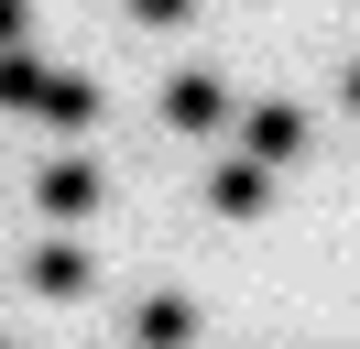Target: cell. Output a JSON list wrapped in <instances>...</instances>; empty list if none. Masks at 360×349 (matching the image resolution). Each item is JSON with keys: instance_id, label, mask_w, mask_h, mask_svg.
I'll use <instances>...</instances> for the list:
<instances>
[{"instance_id": "obj_1", "label": "cell", "mask_w": 360, "mask_h": 349, "mask_svg": "<svg viewBox=\"0 0 360 349\" xmlns=\"http://www.w3.org/2000/svg\"><path fill=\"white\" fill-rule=\"evenodd\" d=\"M207 208H219V218H262L273 208V164H262V153L219 164V174H207Z\"/></svg>"}, {"instance_id": "obj_2", "label": "cell", "mask_w": 360, "mask_h": 349, "mask_svg": "<svg viewBox=\"0 0 360 349\" xmlns=\"http://www.w3.org/2000/svg\"><path fill=\"white\" fill-rule=\"evenodd\" d=\"M164 120H175V131H219L229 120V87L207 77V65H186V77L164 87Z\"/></svg>"}, {"instance_id": "obj_3", "label": "cell", "mask_w": 360, "mask_h": 349, "mask_svg": "<svg viewBox=\"0 0 360 349\" xmlns=\"http://www.w3.org/2000/svg\"><path fill=\"white\" fill-rule=\"evenodd\" d=\"M33 196H44L55 218H88V208H98V164H88V153H66V164L33 174Z\"/></svg>"}, {"instance_id": "obj_4", "label": "cell", "mask_w": 360, "mask_h": 349, "mask_svg": "<svg viewBox=\"0 0 360 349\" xmlns=\"http://www.w3.org/2000/svg\"><path fill=\"white\" fill-rule=\"evenodd\" d=\"M131 338H142V349H186V338H197V305H186V295L131 305Z\"/></svg>"}, {"instance_id": "obj_5", "label": "cell", "mask_w": 360, "mask_h": 349, "mask_svg": "<svg viewBox=\"0 0 360 349\" xmlns=\"http://www.w3.org/2000/svg\"><path fill=\"white\" fill-rule=\"evenodd\" d=\"M251 153L262 164H295L306 153V109H251Z\"/></svg>"}, {"instance_id": "obj_6", "label": "cell", "mask_w": 360, "mask_h": 349, "mask_svg": "<svg viewBox=\"0 0 360 349\" xmlns=\"http://www.w3.org/2000/svg\"><path fill=\"white\" fill-rule=\"evenodd\" d=\"M33 295H88V251L77 240H44L33 251Z\"/></svg>"}, {"instance_id": "obj_7", "label": "cell", "mask_w": 360, "mask_h": 349, "mask_svg": "<svg viewBox=\"0 0 360 349\" xmlns=\"http://www.w3.org/2000/svg\"><path fill=\"white\" fill-rule=\"evenodd\" d=\"M44 77H55V65H44V55H22V44L0 55V99H11V109H44Z\"/></svg>"}, {"instance_id": "obj_8", "label": "cell", "mask_w": 360, "mask_h": 349, "mask_svg": "<svg viewBox=\"0 0 360 349\" xmlns=\"http://www.w3.org/2000/svg\"><path fill=\"white\" fill-rule=\"evenodd\" d=\"M44 120L88 131V120H98V87H88V77H44Z\"/></svg>"}, {"instance_id": "obj_9", "label": "cell", "mask_w": 360, "mask_h": 349, "mask_svg": "<svg viewBox=\"0 0 360 349\" xmlns=\"http://www.w3.org/2000/svg\"><path fill=\"white\" fill-rule=\"evenodd\" d=\"M131 11H142V22H153V33H175V22H186V11H197V0H131Z\"/></svg>"}, {"instance_id": "obj_10", "label": "cell", "mask_w": 360, "mask_h": 349, "mask_svg": "<svg viewBox=\"0 0 360 349\" xmlns=\"http://www.w3.org/2000/svg\"><path fill=\"white\" fill-rule=\"evenodd\" d=\"M11 44H22V0H0V55H11Z\"/></svg>"}, {"instance_id": "obj_11", "label": "cell", "mask_w": 360, "mask_h": 349, "mask_svg": "<svg viewBox=\"0 0 360 349\" xmlns=\"http://www.w3.org/2000/svg\"><path fill=\"white\" fill-rule=\"evenodd\" d=\"M349 109H360V65H349Z\"/></svg>"}]
</instances>
